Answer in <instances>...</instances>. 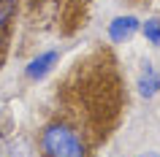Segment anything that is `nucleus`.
Listing matches in <instances>:
<instances>
[{"mask_svg": "<svg viewBox=\"0 0 160 157\" xmlns=\"http://www.w3.org/2000/svg\"><path fill=\"white\" fill-rule=\"evenodd\" d=\"M17 3H19V0H0V27H3L11 17H14V11H17Z\"/></svg>", "mask_w": 160, "mask_h": 157, "instance_id": "423d86ee", "label": "nucleus"}, {"mask_svg": "<svg viewBox=\"0 0 160 157\" xmlns=\"http://www.w3.org/2000/svg\"><path fill=\"white\" fill-rule=\"evenodd\" d=\"M60 49H46V52H38L35 57H30L27 60V65H25V79L27 81H33V84H38V81H43L46 76L54 71V68L60 65Z\"/></svg>", "mask_w": 160, "mask_h": 157, "instance_id": "f03ea898", "label": "nucleus"}, {"mask_svg": "<svg viewBox=\"0 0 160 157\" xmlns=\"http://www.w3.org/2000/svg\"><path fill=\"white\" fill-rule=\"evenodd\" d=\"M41 157H90V144L84 133L65 119H52L38 133Z\"/></svg>", "mask_w": 160, "mask_h": 157, "instance_id": "f257e3e1", "label": "nucleus"}, {"mask_svg": "<svg viewBox=\"0 0 160 157\" xmlns=\"http://www.w3.org/2000/svg\"><path fill=\"white\" fill-rule=\"evenodd\" d=\"M138 33L144 35V41L149 43V46H160V19L158 17L144 19L141 27H138Z\"/></svg>", "mask_w": 160, "mask_h": 157, "instance_id": "39448f33", "label": "nucleus"}, {"mask_svg": "<svg viewBox=\"0 0 160 157\" xmlns=\"http://www.w3.org/2000/svg\"><path fill=\"white\" fill-rule=\"evenodd\" d=\"M138 157H160V152H155V149H147V152H141Z\"/></svg>", "mask_w": 160, "mask_h": 157, "instance_id": "0eeeda50", "label": "nucleus"}, {"mask_svg": "<svg viewBox=\"0 0 160 157\" xmlns=\"http://www.w3.org/2000/svg\"><path fill=\"white\" fill-rule=\"evenodd\" d=\"M138 27H141V19L136 17V14H119L109 22L106 27V35H109L111 43H128L138 33Z\"/></svg>", "mask_w": 160, "mask_h": 157, "instance_id": "20e7f679", "label": "nucleus"}, {"mask_svg": "<svg viewBox=\"0 0 160 157\" xmlns=\"http://www.w3.org/2000/svg\"><path fill=\"white\" fill-rule=\"evenodd\" d=\"M136 92L144 100H152V98L160 95V71L149 60H144L141 68H138V73H136Z\"/></svg>", "mask_w": 160, "mask_h": 157, "instance_id": "7ed1b4c3", "label": "nucleus"}]
</instances>
